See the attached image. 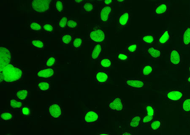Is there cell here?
I'll return each instance as SVG.
<instances>
[{
	"instance_id": "15",
	"label": "cell",
	"mask_w": 190,
	"mask_h": 135,
	"mask_svg": "<svg viewBox=\"0 0 190 135\" xmlns=\"http://www.w3.org/2000/svg\"><path fill=\"white\" fill-rule=\"evenodd\" d=\"M142 118L139 115H134L129 120V126L131 128L137 129L142 124Z\"/></svg>"
},
{
	"instance_id": "23",
	"label": "cell",
	"mask_w": 190,
	"mask_h": 135,
	"mask_svg": "<svg viewBox=\"0 0 190 135\" xmlns=\"http://www.w3.org/2000/svg\"><path fill=\"white\" fill-rule=\"evenodd\" d=\"M153 69L151 65L145 64L143 66L142 69V77H149L153 73Z\"/></svg>"
},
{
	"instance_id": "16",
	"label": "cell",
	"mask_w": 190,
	"mask_h": 135,
	"mask_svg": "<svg viewBox=\"0 0 190 135\" xmlns=\"http://www.w3.org/2000/svg\"><path fill=\"white\" fill-rule=\"evenodd\" d=\"M171 40L170 33L168 30H165V31H163L159 36L158 42L160 45H164L168 44Z\"/></svg>"
},
{
	"instance_id": "6",
	"label": "cell",
	"mask_w": 190,
	"mask_h": 135,
	"mask_svg": "<svg viewBox=\"0 0 190 135\" xmlns=\"http://www.w3.org/2000/svg\"><path fill=\"white\" fill-rule=\"evenodd\" d=\"M131 13L129 10L122 11L119 14L118 18V27L120 28H123L127 26L131 20Z\"/></svg>"
},
{
	"instance_id": "10",
	"label": "cell",
	"mask_w": 190,
	"mask_h": 135,
	"mask_svg": "<svg viewBox=\"0 0 190 135\" xmlns=\"http://www.w3.org/2000/svg\"><path fill=\"white\" fill-rule=\"evenodd\" d=\"M99 119V115L96 111H88L85 115V123L87 124H93L98 121Z\"/></svg>"
},
{
	"instance_id": "11",
	"label": "cell",
	"mask_w": 190,
	"mask_h": 135,
	"mask_svg": "<svg viewBox=\"0 0 190 135\" xmlns=\"http://www.w3.org/2000/svg\"><path fill=\"white\" fill-rule=\"evenodd\" d=\"M165 96L170 101H179L183 99V93L180 91L172 90L166 92Z\"/></svg>"
},
{
	"instance_id": "44",
	"label": "cell",
	"mask_w": 190,
	"mask_h": 135,
	"mask_svg": "<svg viewBox=\"0 0 190 135\" xmlns=\"http://www.w3.org/2000/svg\"><path fill=\"white\" fill-rule=\"evenodd\" d=\"M121 135H134L132 133L129 131H124L122 133Z\"/></svg>"
},
{
	"instance_id": "14",
	"label": "cell",
	"mask_w": 190,
	"mask_h": 135,
	"mask_svg": "<svg viewBox=\"0 0 190 135\" xmlns=\"http://www.w3.org/2000/svg\"><path fill=\"white\" fill-rule=\"evenodd\" d=\"M146 53L153 59L157 60L162 56V52L159 49L154 47H148L145 49Z\"/></svg>"
},
{
	"instance_id": "17",
	"label": "cell",
	"mask_w": 190,
	"mask_h": 135,
	"mask_svg": "<svg viewBox=\"0 0 190 135\" xmlns=\"http://www.w3.org/2000/svg\"><path fill=\"white\" fill-rule=\"evenodd\" d=\"M54 74V70L52 68H47L42 69L37 73V77L40 78H48L52 77Z\"/></svg>"
},
{
	"instance_id": "24",
	"label": "cell",
	"mask_w": 190,
	"mask_h": 135,
	"mask_svg": "<svg viewBox=\"0 0 190 135\" xmlns=\"http://www.w3.org/2000/svg\"><path fill=\"white\" fill-rule=\"evenodd\" d=\"M142 42L144 44L151 45L156 42V37L153 34H147L144 35L142 37Z\"/></svg>"
},
{
	"instance_id": "38",
	"label": "cell",
	"mask_w": 190,
	"mask_h": 135,
	"mask_svg": "<svg viewBox=\"0 0 190 135\" xmlns=\"http://www.w3.org/2000/svg\"><path fill=\"white\" fill-rule=\"evenodd\" d=\"M68 19L67 17H64L61 18L58 22V26L61 29L64 28L67 24Z\"/></svg>"
},
{
	"instance_id": "37",
	"label": "cell",
	"mask_w": 190,
	"mask_h": 135,
	"mask_svg": "<svg viewBox=\"0 0 190 135\" xmlns=\"http://www.w3.org/2000/svg\"><path fill=\"white\" fill-rule=\"evenodd\" d=\"M77 22L75 20L70 19L68 21L67 27L70 29H74L77 27Z\"/></svg>"
},
{
	"instance_id": "29",
	"label": "cell",
	"mask_w": 190,
	"mask_h": 135,
	"mask_svg": "<svg viewBox=\"0 0 190 135\" xmlns=\"http://www.w3.org/2000/svg\"><path fill=\"white\" fill-rule=\"evenodd\" d=\"M31 45L39 49H43L45 47V45L43 42L39 39H34L31 42Z\"/></svg>"
},
{
	"instance_id": "22",
	"label": "cell",
	"mask_w": 190,
	"mask_h": 135,
	"mask_svg": "<svg viewBox=\"0 0 190 135\" xmlns=\"http://www.w3.org/2000/svg\"><path fill=\"white\" fill-rule=\"evenodd\" d=\"M99 64L101 67L109 69L112 67L113 63L110 58L105 57L102 58L100 60L99 62Z\"/></svg>"
},
{
	"instance_id": "39",
	"label": "cell",
	"mask_w": 190,
	"mask_h": 135,
	"mask_svg": "<svg viewBox=\"0 0 190 135\" xmlns=\"http://www.w3.org/2000/svg\"><path fill=\"white\" fill-rule=\"evenodd\" d=\"M56 58L54 57H51L47 60L45 63V66L50 68L53 66L56 63Z\"/></svg>"
},
{
	"instance_id": "19",
	"label": "cell",
	"mask_w": 190,
	"mask_h": 135,
	"mask_svg": "<svg viewBox=\"0 0 190 135\" xmlns=\"http://www.w3.org/2000/svg\"><path fill=\"white\" fill-rule=\"evenodd\" d=\"M149 128L153 132H157L162 128L163 126V121L162 119H154L149 125Z\"/></svg>"
},
{
	"instance_id": "20",
	"label": "cell",
	"mask_w": 190,
	"mask_h": 135,
	"mask_svg": "<svg viewBox=\"0 0 190 135\" xmlns=\"http://www.w3.org/2000/svg\"><path fill=\"white\" fill-rule=\"evenodd\" d=\"M102 52V46L101 44H96L93 48L91 53V60L96 61L100 56Z\"/></svg>"
},
{
	"instance_id": "42",
	"label": "cell",
	"mask_w": 190,
	"mask_h": 135,
	"mask_svg": "<svg viewBox=\"0 0 190 135\" xmlns=\"http://www.w3.org/2000/svg\"><path fill=\"white\" fill-rule=\"evenodd\" d=\"M118 58L119 61H126L129 60V57L127 54L120 53L119 54L118 56Z\"/></svg>"
},
{
	"instance_id": "33",
	"label": "cell",
	"mask_w": 190,
	"mask_h": 135,
	"mask_svg": "<svg viewBox=\"0 0 190 135\" xmlns=\"http://www.w3.org/2000/svg\"><path fill=\"white\" fill-rule=\"evenodd\" d=\"M139 47V44H131L127 46L126 47L127 50L129 53H135L138 50Z\"/></svg>"
},
{
	"instance_id": "4",
	"label": "cell",
	"mask_w": 190,
	"mask_h": 135,
	"mask_svg": "<svg viewBox=\"0 0 190 135\" xmlns=\"http://www.w3.org/2000/svg\"><path fill=\"white\" fill-rule=\"evenodd\" d=\"M125 105L122 99L115 98L109 102L108 109L112 112H120L124 110Z\"/></svg>"
},
{
	"instance_id": "30",
	"label": "cell",
	"mask_w": 190,
	"mask_h": 135,
	"mask_svg": "<svg viewBox=\"0 0 190 135\" xmlns=\"http://www.w3.org/2000/svg\"><path fill=\"white\" fill-rule=\"evenodd\" d=\"M72 36L70 34H65L62 36L61 41L63 44L68 45L72 40Z\"/></svg>"
},
{
	"instance_id": "41",
	"label": "cell",
	"mask_w": 190,
	"mask_h": 135,
	"mask_svg": "<svg viewBox=\"0 0 190 135\" xmlns=\"http://www.w3.org/2000/svg\"><path fill=\"white\" fill-rule=\"evenodd\" d=\"M22 115L25 116H29L31 114V111L29 108L27 106H24L22 108L21 110Z\"/></svg>"
},
{
	"instance_id": "47",
	"label": "cell",
	"mask_w": 190,
	"mask_h": 135,
	"mask_svg": "<svg viewBox=\"0 0 190 135\" xmlns=\"http://www.w3.org/2000/svg\"><path fill=\"white\" fill-rule=\"evenodd\" d=\"M186 82L189 85H190V75L186 79Z\"/></svg>"
},
{
	"instance_id": "50",
	"label": "cell",
	"mask_w": 190,
	"mask_h": 135,
	"mask_svg": "<svg viewBox=\"0 0 190 135\" xmlns=\"http://www.w3.org/2000/svg\"></svg>"
},
{
	"instance_id": "45",
	"label": "cell",
	"mask_w": 190,
	"mask_h": 135,
	"mask_svg": "<svg viewBox=\"0 0 190 135\" xmlns=\"http://www.w3.org/2000/svg\"><path fill=\"white\" fill-rule=\"evenodd\" d=\"M96 135H113L111 133L109 132H100L98 133Z\"/></svg>"
},
{
	"instance_id": "2",
	"label": "cell",
	"mask_w": 190,
	"mask_h": 135,
	"mask_svg": "<svg viewBox=\"0 0 190 135\" xmlns=\"http://www.w3.org/2000/svg\"><path fill=\"white\" fill-rule=\"evenodd\" d=\"M89 40L95 44H104L105 41L104 31L99 25H97L90 30L88 35Z\"/></svg>"
},
{
	"instance_id": "48",
	"label": "cell",
	"mask_w": 190,
	"mask_h": 135,
	"mask_svg": "<svg viewBox=\"0 0 190 135\" xmlns=\"http://www.w3.org/2000/svg\"><path fill=\"white\" fill-rule=\"evenodd\" d=\"M115 2L118 3V4H123L125 2V1H115Z\"/></svg>"
},
{
	"instance_id": "1",
	"label": "cell",
	"mask_w": 190,
	"mask_h": 135,
	"mask_svg": "<svg viewBox=\"0 0 190 135\" xmlns=\"http://www.w3.org/2000/svg\"><path fill=\"white\" fill-rule=\"evenodd\" d=\"M23 77L22 69L12 63L0 67L1 83H14L20 80Z\"/></svg>"
},
{
	"instance_id": "12",
	"label": "cell",
	"mask_w": 190,
	"mask_h": 135,
	"mask_svg": "<svg viewBox=\"0 0 190 135\" xmlns=\"http://www.w3.org/2000/svg\"><path fill=\"white\" fill-rule=\"evenodd\" d=\"M169 9V4L166 3H158L155 6V14L157 16H162L167 13Z\"/></svg>"
},
{
	"instance_id": "34",
	"label": "cell",
	"mask_w": 190,
	"mask_h": 135,
	"mask_svg": "<svg viewBox=\"0 0 190 135\" xmlns=\"http://www.w3.org/2000/svg\"><path fill=\"white\" fill-rule=\"evenodd\" d=\"M13 116L12 113L10 112H5L2 113L0 115V117L2 120L4 121L10 120L12 119Z\"/></svg>"
},
{
	"instance_id": "46",
	"label": "cell",
	"mask_w": 190,
	"mask_h": 135,
	"mask_svg": "<svg viewBox=\"0 0 190 135\" xmlns=\"http://www.w3.org/2000/svg\"><path fill=\"white\" fill-rule=\"evenodd\" d=\"M74 2L76 4H82L84 2V1H82V0H77V1H74Z\"/></svg>"
},
{
	"instance_id": "7",
	"label": "cell",
	"mask_w": 190,
	"mask_h": 135,
	"mask_svg": "<svg viewBox=\"0 0 190 135\" xmlns=\"http://www.w3.org/2000/svg\"><path fill=\"white\" fill-rule=\"evenodd\" d=\"M126 85L129 88H142L145 85V81L137 78H127L125 80Z\"/></svg>"
},
{
	"instance_id": "35",
	"label": "cell",
	"mask_w": 190,
	"mask_h": 135,
	"mask_svg": "<svg viewBox=\"0 0 190 135\" xmlns=\"http://www.w3.org/2000/svg\"><path fill=\"white\" fill-rule=\"evenodd\" d=\"M11 107L13 109L20 108L22 106V103L19 100L15 99H12L10 102Z\"/></svg>"
},
{
	"instance_id": "9",
	"label": "cell",
	"mask_w": 190,
	"mask_h": 135,
	"mask_svg": "<svg viewBox=\"0 0 190 135\" xmlns=\"http://www.w3.org/2000/svg\"><path fill=\"white\" fill-rule=\"evenodd\" d=\"M94 79L99 85H106L108 82V73L105 71H98L95 73Z\"/></svg>"
},
{
	"instance_id": "31",
	"label": "cell",
	"mask_w": 190,
	"mask_h": 135,
	"mask_svg": "<svg viewBox=\"0 0 190 135\" xmlns=\"http://www.w3.org/2000/svg\"><path fill=\"white\" fill-rule=\"evenodd\" d=\"M182 109L184 112H190V98L185 99L183 101Z\"/></svg>"
},
{
	"instance_id": "49",
	"label": "cell",
	"mask_w": 190,
	"mask_h": 135,
	"mask_svg": "<svg viewBox=\"0 0 190 135\" xmlns=\"http://www.w3.org/2000/svg\"><path fill=\"white\" fill-rule=\"evenodd\" d=\"M189 73L190 75V65L189 66Z\"/></svg>"
},
{
	"instance_id": "25",
	"label": "cell",
	"mask_w": 190,
	"mask_h": 135,
	"mask_svg": "<svg viewBox=\"0 0 190 135\" xmlns=\"http://www.w3.org/2000/svg\"><path fill=\"white\" fill-rule=\"evenodd\" d=\"M82 10L87 13H91L94 10V5L89 1L84 2L81 6Z\"/></svg>"
},
{
	"instance_id": "13",
	"label": "cell",
	"mask_w": 190,
	"mask_h": 135,
	"mask_svg": "<svg viewBox=\"0 0 190 135\" xmlns=\"http://www.w3.org/2000/svg\"><path fill=\"white\" fill-rule=\"evenodd\" d=\"M48 112L50 115L54 118L60 117L62 114L61 107L57 104H53L49 106Z\"/></svg>"
},
{
	"instance_id": "32",
	"label": "cell",
	"mask_w": 190,
	"mask_h": 135,
	"mask_svg": "<svg viewBox=\"0 0 190 135\" xmlns=\"http://www.w3.org/2000/svg\"><path fill=\"white\" fill-rule=\"evenodd\" d=\"M55 8L59 13L62 12L64 9V2L62 1H56L55 2Z\"/></svg>"
},
{
	"instance_id": "36",
	"label": "cell",
	"mask_w": 190,
	"mask_h": 135,
	"mask_svg": "<svg viewBox=\"0 0 190 135\" xmlns=\"http://www.w3.org/2000/svg\"><path fill=\"white\" fill-rule=\"evenodd\" d=\"M30 28L34 31H39L42 29V27L38 22L34 21L31 22L30 25Z\"/></svg>"
},
{
	"instance_id": "43",
	"label": "cell",
	"mask_w": 190,
	"mask_h": 135,
	"mask_svg": "<svg viewBox=\"0 0 190 135\" xmlns=\"http://www.w3.org/2000/svg\"><path fill=\"white\" fill-rule=\"evenodd\" d=\"M104 4L105 6H110L112 4H113V1L111 0L110 1H103Z\"/></svg>"
},
{
	"instance_id": "40",
	"label": "cell",
	"mask_w": 190,
	"mask_h": 135,
	"mask_svg": "<svg viewBox=\"0 0 190 135\" xmlns=\"http://www.w3.org/2000/svg\"><path fill=\"white\" fill-rule=\"evenodd\" d=\"M43 28L45 31L48 33H53L54 31V27L51 24H46L43 26Z\"/></svg>"
},
{
	"instance_id": "8",
	"label": "cell",
	"mask_w": 190,
	"mask_h": 135,
	"mask_svg": "<svg viewBox=\"0 0 190 135\" xmlns=\"http://www.w3.org/2000/svg\"><path fill=\"white\" fill-rule=\"evenodd\" d=\"M169 61L170 63L174 66L181 64L182 61L181 55L175 48L171 50L169 55Z\"/></svg>"
},
{
	"instance_id": "28",
	"label": "cell",
	"mask_w": 190,
	"mask_h": 135,
	"mask_svg": "<svg viewBox=\"0 0 190 135\" xmlns=\"http://www.w3.org/2000/svg\"><path fill=\"white\" fill-rule=\"evenodd\" d=\"M84 39L81 37H76L73 41L72 46L74 48L78 49L80 48L83 44Z\"/></svg>"
},
{
	"instance_id": "26",
	"label": "cell",
	"mask_w": 190,
	"mask_h": 135,
	"mask_svg": "<svg viewBox=\"0 0 190 135\" xmlns=\"http://www.w3.org/2000/svg\"><path fill=\"white\" fill-rule=\"evenodd\" d=\"M28 91L26 89H21L17 91L15 93L16 97L20 101H25L27 98Z\"/></svg>"
},
{
	"instance_id": "27",
	"label": "cell",
	"mask_w": 190,
	"mask_h": 135,
	"mask_svg": "<svg viewBox=\"0 0 190 135\" xmlns=\"http://www.w3.org/2000/svg\"><path fill=\"white\" fill-rule=\"evenodd\" d=\"M50 85L48 82H41L37 85L38 89L42 91H47L50 89Z\"/></svg>"
},
{
	"instance_id": "21",
	"label": "cell",
	"mask_w": 190,
	"mask_h": 135,
	"mask_svg": "<svg viewBox=\"0 0 190 135\" xmlns=\"http://www.w3.org/2000/svg\"><path fill=\"white\" fill-rule=\"evenodd\" d=\"M146 115L144 116L147 118L153 120L155 119L156 110L153 106L151 105H147L145 107Z\"/></svg>"
},
{
	"instance_id": "51",
	"label": "cell",
	"mask_w": 190,
	"mask_h": 135,
	"mask_svg": "<svg viewBox=\"0 0 190 135\" xmlns=\"http://www.w3.org/2000/svg\"></svg>"
},
{
	"instance_id": "3",
	"label": "cell",
	"mask_w": 190,
	"mask_h": 135,
	"mask_svg": "<svg viewBox=\"0 0 190 135\" xmlns=\"http://www.w3.org/2000/svg\"><path fill=\"white\" fill-rule=\"evenodd\" d=\"M51 1V0H34L31 1V7L36 12L45 13L50 10Z\"/></svg>"
},
{
	"instance_id": "5",
	"label": "cell",
	"mask_w": 190,
	"mask_h": 135,
	"mask_svg": "<svg viewBox=\"0 0 190 135\" xmlns=\"http://www.w3.org/2000/svg\"><path fill=\"white\" fill-rule=\"evenodd\" d=\"M112 12L111 6H105L100 9L99 12V19L102 23H107L110 21Z\"/></svg>"
},
{
	"instance_id": "18",
	"label": "cell",
	"mask_w": 190,
	"mask_h": 135,
	"mask_svg": "<svg viewBox=\"0 0 190 135\" xmlns=\"http://www.w3.org/2000/svg\"><path fill=\"white\" fill-rule=\"evenodd\" d=\"M183 47H187L190 46V27L185 29L182 35Z\"/></svg>"
}]
</instances>
